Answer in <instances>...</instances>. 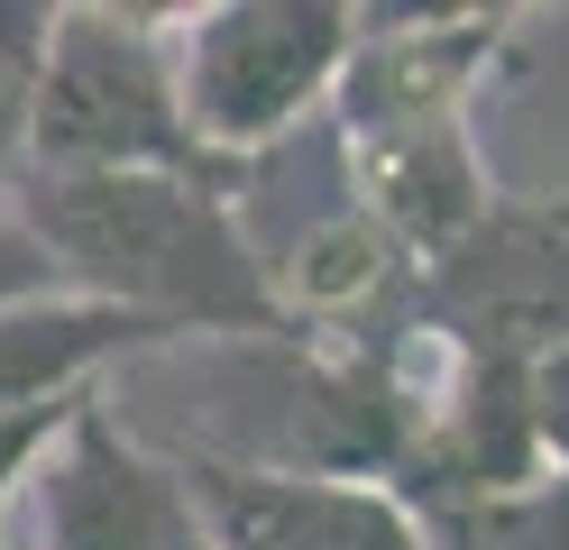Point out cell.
Wrapping results in <instances>:
<instances>
[{
  "label": "cell",
  "mask_w": 569,
  "mask_h": 550,
  "mask_svg": "<svg viewBox=\"0 0 569 550\" xmlns=\"http://www.w3.org/2000/svg\"><path fill=\"white\" fill-rule=\"evenodd\" d=\"M413 321L459 358L542 367L569 349V211L496 202L459 248L413 267Z\"/></svg>",
  "instance_id": "cell-5"
},
{
  "label": "cell",
  "mask_w": 569,
  "mask_h": 550,
  "mask_svg": "<svg viewBox=\"0 0 569 550\" xmlns=\"http://www.w3.org/2000/svg\"><path fill=\"white\" fill-rule=\"evenodd\" d=\"M0 541L10 550H211V523L184 468L148 450L111 394H83L64 440L19 487Z\"/></svg>",
  "instance_id": "cell-4"
},
{
  "label": "cell",
  "mask_w": 569,
  "mask_h": 550,
  "mask_svg": "<svg viewBox=\"0 0 569 550\" xmlns=\"http://www.w3.org/2000/svg\"><path fill=\"white\" fill-rule=\"evenodd\" d=\"M174 330L148 312H120L101 293H38V303L0 312V413H28V403H74L101 386L111 358L166 349Z\"/></svg>",
  "instance_id": "cell-9"
},
{
  "label": "cell",
  "mask_w": 569,
  "mask_h": 550,
  "mask_svg": "<svg viewBox=\"0 0 569 550\" xmlns=\"http://www.w3.org/2000/svg\"><path fill=\"white\" fill-rule=\"evenodd\" d=\"M101 394V386H92ZM83 403V394H74ZM74 403H28V413H0V523H10V504H19V487L38 477V459L64 440V422H74Z\"/></svg>",
  "instance_id": "cell-12"
},
{
  "label": "cell",
  "mask_w": 569,
  "mask_h": 550,
  "mask_svg": "<svg viewBox=\"0 0 569 550\" xmlns=\"http://www.w3.org/2000/svg\"><path fill=\"white\" fill-rule=\"evenodd\" d=\"M38 293H64V267L47 257V239H38V230H28V220L10 211V220H0V312L38 303Z\"/></svg>",
  "instance_id": "cell-13"
},
{
  "label": "cell",
  "mask_w": 569,
  "mask_h": 550,
  "mask_svg": "<svg viewBox=\"0 0 569 550\" xmlns=\"http://www.w3.org/2000/svg\"><path fill=\"white\" fill-rule=\"evenodd\" d=\"M47 37H56L47 0H0V174H28V120H38V83H47Z\"/></svg>",
  "instance_id": "cell-11"
},
{
  "label": "cell",
  "mask_w": 569,
  "mask_h": 550,
  "mask_svg": "<svg viewBox=\"0 0 569 550\" xmlns=\"http://www.w3.org/2000/svg\"><path fill=\"white\" fill-rule=\"evenodd\" d=\"M19 220L74 293L221 340H303L276 303V267L239 230L230 174H28Z\"/></svg>",
  "instance_id": "cell-1"
},
{
  "label": "cell",
  "mask_w": 569,
  "mask_h": 550,
  "mask_svg": "<svg viewBox=\"0 0 569 550\" xmlns=\"http://www.w3.org/2000/svg\"><path fill=\"white\" fill-rule=\"evenodd\" d=\"M532 431H542V468L569 477V349L532 367Z\"/></svg>",
  "instance_id": "cell-14"
},
{
  "label": "cell",
  "mask_w": 569,
  "mask_h": 550,
  "mask_svg": "<svg viewBox=\"0 0 569 550\" xmlns=\"http://www.w3.org/2000/svg\"><path fill=\"white\" fill-rule=\"evenodd\" d=\"M349 56H359L349 0H211L174 19V83L211 166L258 157L303 110H322Z\"/></svg>",
  "instance_id": "cell-3"
},
{
  "label": "cell",
  "mask_w": 569,
  "mask_h": 550,
  "mask_svg": "<svg viewBox=\"0 0 569 550\" xmlns=\"http://www.w3.org/2000/svg\"><path fill=\"white\" fill-rule=\"evenodd\" d=\"M432 550H569V477H532L487 504H441L413 513Z\"/></svg>",
  "instance_id": "cell-10"
},
{
  "label": "cell",
  "mask_w": 569,
  "mask_h": 550,
  "mask_svg": "<svg viewBox=\"0 0 569 550\" xmlns=\"http://www.w3.org/2000/svg\"><path fill=\"white\" fill-rule=\"evenodd\" d=\"M0 550H10V541H0Z\"/></svg>",
  "instance_id": "cell-15"
},
{
  "label": "cell",
  "mask_w": 569,
  "mask_h": 550,
  "mask_svg": "<svg viewBox=\"0 0 569 550\" xmlns=\"http://www.w3.org/2000/svg\"><path fill=\"white\" fill-rule=\"evenodd\" d=\"M523 10H359V56L340 73V138L405 120H469V83L506 56Z\"/></svg>",
  "instance_id": "cell-7"
},
{
  "label": "cell",
  "mask_w": 569,
  "mask_h": 550,
  "mask_svg": "<svg viewBox=\"0 0 569 550\" xmlns=\"http://www.w3.org/2000/svg\"><path fill=\"white\" fill-rule=\"evenodd\" d=\"M28 174H239L211 166L174 83V19L74 0L47 37ZM19 174V183H28Z\"/></svg>",
  "instance_id": "cell-2"
},
{
  "label": "cell",
  "mask_w": 569,
  "mask_h": 550,
  "mask_svg": "<svg viewBox=\"0 0 569 550\" xmlns=\"http://www.w3.org/2000/svg\"><path fill=\"white\" fill-rule=\"evenodd\" d=\"M349 174H359V211L386 220L413 267H432L441 248H459L496 211V183L469 120H405V129H368V138H340Z\"/></svg>",
  "instance_id": "cell-8"
},
{
  "label": "cell",
  "mask_w": 569,
  "mask_h": 550,
  "mask_svg": "<svg viewBox=\"0 0 569 550\" xmlns=\"http://www.w3.org/2000/svg\"><path fill=\"white\" fill-rule=\"evenodd\" d=\"M184 487L211 523V550H432L413 504L368 477H303V468H248L211 450H174Z\"/></svg>",
  "instance_id": "cell-6"
}]
</instances>
